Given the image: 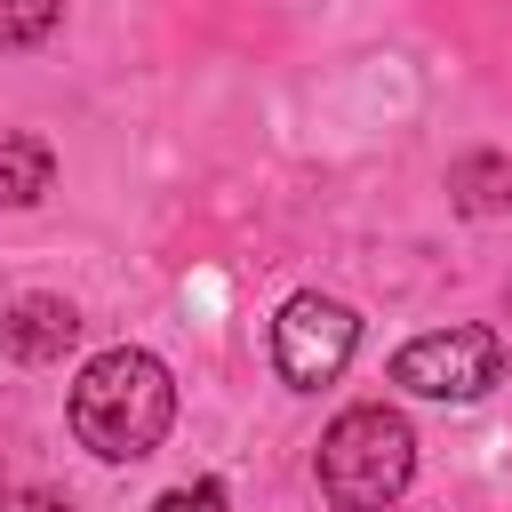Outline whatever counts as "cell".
Wrapping results in <instances>:
<instances>
[{"label": "cell", "instance_id": "cell-1", "mask_svg": "<svg viewBox=\"0 0 512 512\" xmlns=\"http://www.w3.org/2000/svg\"><path fill=\"white\" fill-rule=\"evenodd\" d=\"M168 424H176V376H168L160 352L112 344V352H96L80 368V384H72V432H80L88 456L136 464V456H152L168 440Z\"/></svg>", "mask_w": 512, "mask_h": 512}, {"label": "cell", "instance_id": "cell-2", "mask_svg": "<svg viewBox=\"0 0 512 512\" xmlns=\"http://www.w3.org/2000/svg\"><path fill=\"white\" fill-rule=\"evenodd\" d=\"M408 480H416V432H408L400 408L368 400V408H344L320 432V488H328V504L384 512V504H400Z\"/></svg>", "mask_w": 512, "mask_h": 512}, {"label": "cell", "instance_id": "cell-3", "mask_svg": "<svg viewBox=\"0 0 512 512\" xmlns=\"http://www.w3.org/2000/svg\"><path fill=\"white\" fill-rule=\"evenodd\" d=\"M352 352H360V312H352V304H336V296H320V288H304V296L280 304V320H272V368H280L296 392L336 384V376L352 368Z\"/></svg>", "mask_w": 512, "mask_h": 512}, {"label": "cell", "instance_id": "cell-4", "mask_svg": "<svg viewBox=\"0 0 512 512\" xmlns=\"http://www.w3.org/2000/svg\"><path fill=\"white\" fill-rule=\"evenodd\" d=\"M392 384L416 400H480L504 384V336L496 328H432L408 336L392 360Z\"/></svg>", "mask_w": 512, "mask_h": 512}, {"label": "cell", "instance_id": "cell-5", "mask_svg": "<svg viewBox=\"0 0 512 512\" xmlns=\"http://www.w3.org/2000/svg\"><path fill=\"white\" fill-rule=\"evenodd\" d=\"M80 336V312L64 304V296H16L8 312H0V352L8 360H24V368H40V360H64V344Z\"/></svg>", "mask_w": 512, "mask_h": 512}, {"label": "cell", "instance_id": "cell-6", "mask_svg": "<svg viewBox=\"0 0 512 512\" xmlns=\"http://www.w3.org/2000/svg\"><path fill=\"white\" fill-rule=\"evenodd\" d=\"M48 192H56L48 136H0V208H40Z\"/></svg>", "mask_w": 512, "mask_h": 512}, {"label": "cell", "instance_id": "cell-7", "mask_svg": "<svg viewBox=\"0 0 512 512\" xmlns=\"http://www.w3.org/2000/svg\"><path fill=\"white\" fill-rule=\"evenodd\" d=\"M448 192H456L464 216H504L512 208V160L504 152H464L448 168Z\"/></svg>", "mask_w": 512, "mask_h": 512}, {"label": "cell", "instance_id": "cell-8", "mask_svg": "<svg viewBox=\"0 0 512 512\" xmlns=\"http://www.w3.org/2000/svg\"><path fill=\"white\" fill-rule=\"evenodd\" d=\"M64 24V0H0V48H40Z\"/></svg>", "mask_w": 512, "mask_h": 512}, {"label": "cell", "instance_id": "cell-9", "mask_svg": "<svg viewBox=\"0 0 512 512\" xmlns=\"http://www.w3.org/2000/svg\"><path fill=\"white\" fill-rule=\"evenodd\" d=\"M152 512H232V496H224V480H184V488H168Z\"/></svg>", "mask_w": 512, "mask_h": 512}, {"label": "cell", "instance_id": "cell-10", "mask_svg": "<svg viewBox=\"0 0 512 512\" xmlns=\"http://www.w3.org/2000/svg\"><path fill=\"white\" fill-rule=\"evenodd\" d=\"M0 512H72V496L64 488H16V496H0Z\"/></svg>", "mask_w": 512, "mask_h": 512}, {"label": "cell", "instance_id": "cell-11", "mask_svg": "<svg viewBox=\"0 0 512 512\" xmlns=\"http://www.w3.org/2000/svg\"><path fill=\"white\" fill-rule=\"evenodd\" d=\"M0 496H8V488H0Z\"/></svg>", "mask_w": 512, "mask_h": 512}]
</instances>
